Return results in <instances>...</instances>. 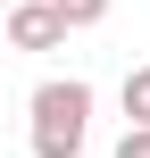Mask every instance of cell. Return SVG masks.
I'll return each mask as SVG.
<instances>
[{"label":"cell","instance_id":"obj_1","mask_svg":"<svg viewBox=\"0 0 150 158\" xmlns=\"http://www.w3.org/2000/svg\"><path fill=\"white\" fill-rule=\"evenodd\" d=\"M33 158H75L84 150V133H92V83L84 75H50V83H33Z\"/></svg>","mask_w":150,"mask_h":158},{"label":"cell","instance_id":"obj_3","mask_svg":"<svg viewBox=\"0 0 150 158\" xmlns=\"http://www.w3.org/2000/svg\"><path fill=\"white\" fill-rule=\"evenodd\" d=\"M125 117L150 133V67H134V75H125Z\"/></svg>","mask_w":150,"mask_h":158},{"label":"cell","instance_id":"obj_4","mask_svg":"<svg viewBox=\"0 0 150 158\" xmlns=\"http://www.w3.org/2000/svg\"><path fill=\"white\" fill-rule=\"evenodd\" d=\"M50 8H58V25H67V33H75V25H100V17H109V0H50Z\"/></svg>","mask_w":150,"mask_h":158},{"label":"cell","instance_id":"obj_6","mask_svg":"<svg viewBox=\"0 0 150 158\" xmlns=\"http://www.w3.org/2000/svg\"><path fill=\"white\" fill-rule=\"evenodd\" d=\"M0 8H17V0H0Z\"/></svg>","mask_w":150,"mask_h":158},{"label":"cell","instance_id":"obj_2","mask_svg":"<svg viewBox=\"0 0 150 158\" xmlns=\"http://www.w3.org/2000/svg\"><path fill=\"white\" fill-rule=\"evenodd\" d=\"M58 42H67V25H58L50 0H17L8 8V50H58Z\"/></svg>","mask_w":150,"mask_h":158},{"label":"cell","instance_id":"obj_5","mask_svg":"<svg viewBox=\"0 0 150 158\" xmlns=\"http://www.w3.org/2000/svg\"><path fill=\"white\" fill-rule=\"evenodd\" d=\"M117 158H150V133H142V125H125V142H117Z\"/></svg>","mask_w":150,"mask_h":158}]
</instances>
